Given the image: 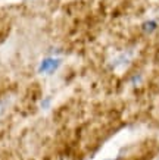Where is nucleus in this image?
Segmentation results:
<instances>
[{
	"mask_svg": "<svg viewBox=\"0 0 159 160\" xmlns=\"http://www.w3.org/2000/svg\"><path fill=\"white\" fill-rule=\"evenodd\" d=\"M62 58L61 56H56V54H50L47 58H44L40 60L39 66H37V72L40 75H53V73L56 72L59 68H61V65H62Z\"/></svg>",
	"mask_w": 159,
	"mask_h": 160,
	"instance_id": "f257e3e1",
	"label": "nucleus"
},
{
	"mask_svg": "<svg viewBox=\"0 0 159 160\" xmlns=\"http://www.w3.org/2000/svg\"><path fill=\"white\" fill-rule=\"evenodd\" d=\"M155 160H159V156H158V157H156V159H155Z\"/></svg>",
	"mask_w": 159,
	"mask_h": 160,
	"instance_id": "6e6552de",
	"label": "nucleus"
},
{
	"mask_svg": "<svg viewBox=\"0 0 159 160\" xmlns=\"http://www.w3.org/2000/svg\"><path fill=\"white\" fill-rule=\"evenodd\" d=\"M106 160H119V157H116V159H106Z\"/></svg>",
	"mask_w": 159,
	"mask_h": 160,
	"instance_id": "0eeeda50",
	"label": "nucleus"
},
{
	"mask_svg": "<svg viewBox=\"0 0 159 160\" xmlns=\"http://www.w3.org/2000/svg\"><path fill=\"white\" fill-rule=\"evenodd\" d=\"M140 79H141V78H140L139 75H135V77L133 78V84H134V85H137V84L140 82Z\"/></svg>",
	"mask_w": 159,
	"mask_h": 160,
	"instance_id": "423d86ee",
	"label": "nucleus"
},
{
	"mask_svg": "<svg viewBox=\"0 0 159 160\" xmlns=\"http://www.w3.org/2000/svg\"><path fill=\"white\" fill-rule=\"evenodd\" d=\"M8 106H9V100H6V98H0V118L6 113Z\"/></svg>",
	"mask_w": 159,
	"mask_h": 160,
	"instance_id": "39448f33",
	"label": "nucleus"
},
{
	"mask_svg": "<svg viewBox=\"0 0 159 160\" xmlns=\"http://www.w3.org/2000/svg\"><path fill=\"white\" fill-rule=\"evenodd\" d=\"M52 103H53V97L52 96H46L44 98H41V102H40V109L43 112L49 110L50 107H52Z\"/></svg>",
	"mask_w": 159,
	"mask_h": 160,
	"instance_id": "7ed1b4c3",
	"label": "nucleus"
},
{
	"mask_svg": "<svg viewBox=\"0 0 159 160\" xmlns=\"http://www.w3.org/2000/svg\"><path fill=\"white\" fill-rule=\"evenodd\" d=\"M131 58H133L131 52H121L119 54H116L115 58L109 62V66H111L114 71L124 69L125 66H128V63L131 62Z\"/></svg>",
	"mask_w": 159,
	"mask_h": 160,
	"instance_id": "f03ea898",
	"label": "nucleus"
},
{
	"mask_svg": "<svg viewBox=\"0 0 159 160\" xmlns=\"http://www.w3.org/2000/svg\"><path fill=\"white\" fill-rule=\"evenodd\" d=\"M156 22L155 21H146L145 24L141 25V28H143V31H145L146 34H150V32H153L155 29H156Z\"/></svg>",
	"mask_w": 159,
	"mask_h": 160,
	"instance_id": "20e7f679",
	"label": "nucleus"
}]
</instances>
